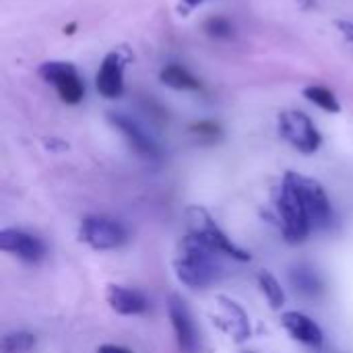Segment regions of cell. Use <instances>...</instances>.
I'll return each mask as SVG.
<instances>
[{
  "mask_svg": "<svg viewBox=\"0 0 353 353\" xmlns=\"http://www.w3.org/2000/svg\"><path fill=\"white\" fill-rule=\"evenodd\" d=\"M215 250H211L196 236L188 234L180 242V252L174 261L176 277L188 288H207L219 277V263L215 261Z\"/></svg>",
  "mask_w": 353,
  "mask_h": 353,
  "instance_id": "cell-1",
  "label": "cell"
},
{
  "mask_svg": "<svg viewBox=\"0 0 353 353\" xmlns=\"http://www.w3.org/2000/svg\"><path fill=\"white\" fill-rule=\"evenodd\" d=\"M275 203H277V211H279V217H281L285 238L290 242L304 240L310 234L312 225H310V219L306 215V209H304L302 196L298 192V186H296L290 172L285 174V178L281 182V188L277 190Z\"/></svg>",
  "mask_w": 353,
  "mask_h": 353,
  "instance_id": "cell-2",
  "label": "cell"
},
{
  "mask_svg": "<svg viewBox=\"0 0 353 353\" xmlns=\"http://www.w3.org/2000/svg\"><path fill=\"white\" fill-rule=\"evenodd\" d=\"M186 221H188L190 234L196 236L201 242H205L217 254H225V256H232L242 263L250 261V254L246 250H242L240 246H236L232 242V238H228V234L215 223V219L203 207H188Z\"/></svg>",
  "mask_w": 353,
  "mask_h": 353,
  "instance_id": "cell-3",
  "label": "cell"
},
{
  "mask_svg": "<svg viewBox=\"0 0 353 353\" xmlns=\"http://www.w3.org/2000/svg\"><path fill=\"white\" fill-rule=\"evenodd\" d=\"M279 134L298 151L302 153H314L321 147V132L316 130L314 122L298 110H288L281 112L279 120Z\"/></svg>",
  "mask_w": 353,
  "mask_h": 353,
  "instance_id": "cell-4",
  "label": "cell"
},
{
  "mask_svg": "<svg viewBox=\"0 0 353 353\" xmlns=\"http://www.w3.org/2000/svg\"><path fill=\"white\" fill-rule=\"evenodd\" d=\"M79 240L89 244L95 250H112L124 244L126 240V230L120 221L93 215L85 217L79 225Z\"/></svg>",
  "mask_w": 353,
  "mask_h": 353,
  "instance_id": "cell-5",
  "label": "cell"
},
{
  "mask_svg": "<svg viewBox=\"0 0 353 353\" xmlns=\"http://www.w3.org/2000/svg\"><path fill=\"white\" fill-rule=\"evenodd\" d=\"M37 72L43 81H48L56 87V91L64 103H79L83 99L85 87H83V81L72 64L52 60V62H43Z\"/></svg>",
  "mask_w": 353,
  "mask_h": 353,
  "instance_id": "cell-6",
  "label": "cell"
},
{
  "mask_svg": "<svg viewBox=\"0 0 353 353\" xmlns=\"http://www.w3.org/2000/svg\"><path fill=\"white\" fill-rule=\"evenodd\" d=\"M290 174L298 186V192L302 196L310 225L312 228H327L333 219V209H331V201H329L325 188L312 178H306V176L294 174V172H290Z\"/></svg>",
  "mask_w": 353,
  "mask_h": 353,
  "instance_id": "cell-7",
  "label": "cell"
},
{
  "mask_svg": "<svg viewBox=\"0 0 353 353\" xmlns=\"http://www.w3.org/2000/svg\"><path fill=\"white\" fill-rule=\"evenodd\" d=\"M0 248L25 263H37L46 254V248L39 238L17 228H6L0 232Z\"/></svg>",
  "mask_w": 353,
  "mask_h": 353,
  "instance_id": "cell-8",
  "label": "cell"
},
{
  "mask_svg": "<svg viewBox=\"0 0 353 353\" xmlns=\"http://www.w3.org/2000/svg\"><path fill=\"white\" fill-rule=\"evenodd\" d=\"M168 314L176 333V341H178V350L180 353H196L199 350V337H196V329L190 316L188 306L184 304L182 298L172 296L170 304H168Z\"/></svg>",
  "mask_w": 353,
  "mask_h": 353,
  "instance_id": "cell-9",
  "label": "cell"
},
{
  "mask_svg": "<svg viewBox=\"0 0 353 353\" xmlns=\"http://www.w3.org/2000/svg\"><path fill=\"white\" fill-rule=\"evenodd\" d=\"M108 120H110V124L116 128V130H120L122 134H124V139L130 143V147L139 153V155H143V157H149V159H157L159 157V147L155 145V141L132 120V118H128V116H124V114H118V112H110L108 114Z\"/></svg>",
  "mask_w": 353,
  "mask_h": 353,
  "instance_id": "cell-10",
  "label": "cell"
},
{
  "mask_svg": "<svg viewBox=\"0 0 353 353\" xmlns=\"http://www.w3.org/2000/svg\"><path fill=\"white\" fill-rule=\"evenodd\" d=\"M217 302H219V304H217L219 312L215 314V323H217L228 335H232L238 343L246 341V339L250 337V325H248L246 312H244L234 300H230V298H223V296H221Z\"/></svg>",
  "mask_w": 353,
  "mask_h": 353,
  "instance_id": "cell-11",
  "label": "cell"
},
{
  "mask_svg": "<svg viewBox=\"0 0 353 353\" xmlns=\"http://www.w3.org/2000/svg\"><path fill=\"white\" fill-rule=\"evenodd\" d=\"M122 58L112 52L103 58L99 70H97V77H95V85H97V91L108 97V99H114L122 93L124 89V77H122Z\"/></svg>",
  "mask_w": 353,
  "mask_h": 353,
  "instance_id": "cell-12",
  "label": "cell"
},
{
  "mask_svg": "<svg viewBox=\"0 0 353 353\" xmlns=\"http://www.w3.org/2000/svg\"><path fill=\"white\" fill-rule=\"evenodd\" d=\"M281 325L285 327V331L300 343L310 345V347H321L323 345V331L321 327L308 319L302 312H285L281 316Z\"/></svg>",
  "mask_w": 353,
  "mask_h": 353,
  "instance_id": "cell-13",
  "label": "cell"
},
{
  "mask_svg": "<svg viewBox=\"0 0 353 353\" xmlns=\"http://www.w3.org/2000/svg\"><path fill=\"white\" fill-rule=\"evenodd\" d=\"M105 298H108V304L112 306V310H116L118 314H124V316L143 314L149 308V302L141 292L128 290L122 285H108Z\"/></svg>",
  "mask_w": 353,
  "mask_h": 353,
  "instance_id": "cell-14",
  "label": "cell"
},
{
  "mask_svg": "<svg viewBox=\"0 0 353 353\" xmlns=\"http://www.w3.org/2000/svg\"><path fill=\"white\" fill-rule=\"evenodd\" d=\"M161 83L172 87V89H178V91H194L201 87V83L180 64H168L161 74H159Z\"/></svg>",
  "mask_w": 353,
  "mask_h": 353,
  "instance_id": "cell-15",
  "label": "cell"
},
{
  "mask_svg": "<svg viewBox=\"0 0 353 353\" xmlns=\"http://www.w3.org/2000/svg\"><path fill=\"white\" fill-rule=\"evenodd\" d=\"M304 97H306L308 101H312L314 105H319L321 110H325V112L337 114V112L341 110V105H339L335 93H333L331 89L323 87V85H310V87H306V89H304Z\"/></svg>",
  "mask_w": 353,
  "mask_h": 353,
  "instance_id": "cell-16",
  "label": "cell"
},
{
  "mask_svg": "<svg viewBox=\"0 0 353 353\" xmlns=\"http://www.w3.org/2000/svg\"><path fill=\"white\" fill-rule=\"evenodd\" d=\"M292 283L296 285V290H300L306 296H316L323 290V283L319 279V275L312 269L306 267H298L292 273Z\"/></svg>",
  "mask_w": 353,
  "mask_h": 353,
  "instance_id": "cell-17",
  "label": "cell"
},
{
  "mask_svg": "<svg viewBox=\"0 0 353 353\" xmlns=\"http://www.w3.org/2000/svg\"><path fill=\"white\" fill-rule=\"evenodd\" d=\"M259 285H261V292L267 296V300H269V304H271V308H281L283 306V302H285V294H283V290H281V285H279V281L271 275V273H267V271H261L259 273Z\"/></svg>",
  "mask_w": 353,
  "mask_h": 353,
  "instance_id": "cell-18",
  "label": "cell"
},
{
  "mask_svg": "<svg viewBox=\"0 0 353 353\" xmlns=\"http://www.w3.org/2000/svg\"><path fill=\"white\" fill-rule=\"evenodd\" d=\"M35 335L27 331H14L4 335L2 339V352L4 353H29L35 347Z\"/></svg>",
  "mask_w": 353,
  "mask_h": 353,
  "instance_id": "cell-19",
  "label": "cell"
},
{
  "mask_svg": "<svg viewBox=\"0 0 353 353\" xmlns=\"http://www.w3.org/2000/svg\"><path fill=\"white\" fill-rule=\"evenodd\" d=\"M205 31H207L211 37L225 39V37H232L234 27H232V23H230L225 17H211V19L205 21Z\"/></svg>",
  "mask_w": 353,
  "mask_h": 353,
  "instance_id": "cell-20",
  "label": "cell"
},
{
  "mask_svg": "<svg viewBox=\"0 0 353 353\" xmlns=\"http://www.w3.org/2000/svg\"><path fill=\"white\" fill-rule=\"evenodd\" d=\"M335 27L339 29V33L347 39V41H352L353 43V23L352 21H345V19H339V21H335Z\"/></svg>",
  "mask_w": 353,
  "mask_h": 353,
  "instance_id": "cell-21",
  "label": "cell"
},
{
  "mask_svg": "<svg viewBox=\"0 0 353 353\" xmlns=\"http://www.w3.org/2000/svg\"><path fill=\"white\" fill-rule=\"evenodd\" d=\"M97 353H130L128 350H124V347H118V345H103V347H99Z\"/></svg>",
  "mask_w": 353,
  "mask_h": 353,
  "instance_id": "cell-22",
  "label": "cell"
},
{
  "mask_svg": "<svg viewBox=\"0 0 353 353\" xmlns=\"http://www.w3.org/2000/svg\"><path fill=\"white\" fill-rule=\"evenodd\" d=\"M182 2H184L186 6H190V8H192V6H199V4H203L205 0H182Z\"/></svg>",
  "mask_w": 353,
  "mask_h": 353,
  "instance_id": "cell-23",
  "label": "cell"
}]
</instances>
